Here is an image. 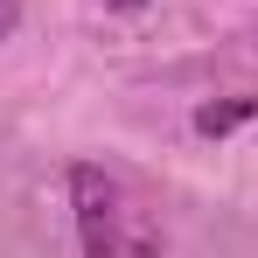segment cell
I'll use <instances>...</instances> for the list:
<instances>
[{
	"instance_id": "277c9868",
	"label": "cell",
	"mask_w": 258,
	"mask_h": 258,
	"mask_svg": "<svg viewBox=\"0 0 258 258\" xmlns=\"http://www.w3.org/2000/svg\"><path fill=\"white\" fill-rule=\"evenodd\" d=\"M112 7H119V14H133V7H147V0H112Z\"/></svg>"
},
{
	"instance_id": "7a4b0ae2",
	"label": "cell",
	"mask_w": 258,
	"mask_h": 258,
	"mask_svg": "<svg viewBox=\"0 0 258 258\" xmlns=\"http://www.w3.org/2000/svg\"><path fill=\"white\" fill-rule=\"evenodd\" d=\"M251 112H258V98H223V105H203V112H196V133H203V140H216V133L244 126Z\"/></svg>"
},
{
	"instance_id": "3957f363",
	"label": "cell",
	"mask_w": 258,
	"mask_h": 258,
	"mask_svg": "<svg viewBox=\"0 0 258 258\" xmlns=\"http://www.w3.org/2000/svg\"><path fill=\"white\" fill-rule=\"evenodd\" d=\"M14 28H21V0H0V42H7Z\"/></svg>"
},
{
	"instance_id": "6da1fadb",
	"label": "cell",
	"mask_w": 258,
	"mask_h": 258,
	"mask_svg": "<svg viewBox=\"0 0 258 258\" xmlns=\"http://www.w3.org/2000/svg\"><path fill=\"white\" fill-rule=\"evenodd\" d=\"M70 203H77L84 258H161V223L140 210V196L119 174H105L98 161L70 168Z\"/></svg>"
}]
</instances>
